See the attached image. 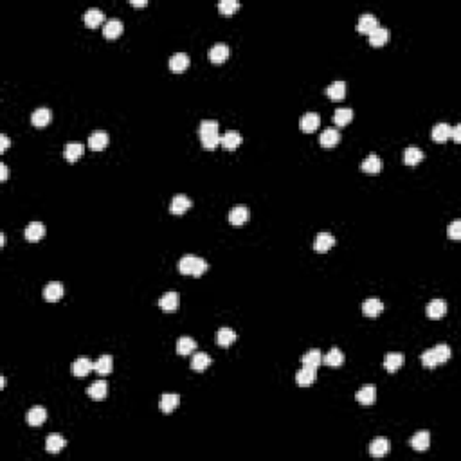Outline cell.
I'll return each mask as SVG.
<instances>
[{
    "label": "cell",
    "mask_w": 461,
    "mask_h": 461,
    "mask_svg": "<svg viewBox=\"0 0 461 461\" xmlns=\"http://www.w3.org/2000/svg\"><path fill=\"white\" fill-rule=\"evenodd\" d=\"M207 269H209V265H207L206 259L193 254L182 256L179 261V271L186 276H193V278H200L202 274H206Z\"/></svg>",
    "instance_id": "cell-1"
},
{
    "label": "cell",
    "mask_w": 461,
    "mask_h": 461,
    "mask_svg": "<svg viewBox=\"0 0 461 461\" xmlns=\"http://www.w3.org/2000/svg\"><path fill=\"white\" fill-rule=\"evenodd\" d=\"M319 125H321V115L316 114V112H308V114H305L301 119H299V128H301L305 134L316 132V130L319 128Z\"/></svg>",
    "instance_id": "cell-2"
},
{
    "label": "cell",
    "mask_w": 461,
    "mask_h": 461,
    "mask_svg": "<svg viewBox=\"0 0 461 461\" xmlns=\"http://www.w3.org/2000/svg\"><path fill=\"white\" fill-rule=\"evenodd\" d=\"M335 245V236L330 233H319L313 238V251L316 252H326Z\"/></svg>",
    "instance_id": "cell-3"
},
{
    "label": "cell",
    "mask_w": 461,
    "mask_h": 461,
    "mask_svg": "<svg viewBox=\"0 0 461 461\" xmlns=\"http://www.w3.org/2000/svg\"><path fill=\"white\" fill-rule=\"evenodd\" d=\"M191 200L187 199L186 195H175L172 199V202H169V213L172 214H182L186 213L187 209L191 207Z\"/></svg>",
    "instance_id": "cell-4"
},
{
    "label": "cell",
    "mask_w": 461,
    "mask_h": 461,
    "mask_svg": "<svg viewBox=\"0 0 461 461\" xmlns=\"http://www.w3.org/2000/svg\"><path fill=\"white\" fill-rule=\"evenodd\" d=\"M45 420H47V411L43 407H40V405H35V407H31L29 411L26 413V422L33 427L42 425Z\"/></svg>",
    "instance_id": "cell-5"
},
{
    "label": "cell",
    "mask_w": 461,
    "mask_h": 461,
    "mask_svg": "<svg viewBox=\"0 0 461 461\" xmlns=\"http://www.w3.org/2000/svg\"><path fill=\"white\" fill-rule=\"evenodd\" d=\"M427 317L429 319H442L443 313L447 312V303L443 299H431L429 305H427Z\"/></svg>",
    "instance_id": "cell-6"
},
{
    "label": "cell",
    "mask_w": 461,
    "mask_h": 461,
    "mask_svg": "<svg viewBox=\"0 0 461 461\" xmlns=\"http://www.w3.org/2000/svg\"><path fill=\"white\" fill-rule=\"evenodd\" d=\"M378 26H380V23H378L377 16L371 15V13H364V15L358 18L357 31H358V33H366V35H370L371 31L377 29Z\"/></svg>",
    "instance_id": "cell-7"
},
{
    "label": "cell",
    "mask_w": 461,
    "mask_h": 461,
    "mask_svg": "<svg viewBox=\"0 0 461 461\" xmlns=\"http://www.w3.org/2000/svg\"><path fill=\"white\" fill-rule=\"evenodd\" d=\"M355 398H357L358 404L371 405L375 402V398H377V387H375V385H364V387H360L357 391Z\"/></svg>",
    "instance_id": "cell-8"
},
{
    "label": "cell",
    "mask_w": 461,
    "mask_h": 461,
    "mask_svg": "<svg viewBox=\"0 0 461 461\" xmlns=\"http://www.w3.org/2000/svg\"><path fill=\"white\" fill-rule=\"evenodd\" d=\"M360 168H362V172H366L368 175H377V173H380V169H382L380 157L375 155V153H370V155L364 159Z\"/></svg>",
    "instance_id": "cell-9"
},
{
    "label": "cell",
    "mask_w": 461,
    "mask_h": 461,
    "mask_svg": "<svg viewBox=\"0 0 461 461\" xmlns=\"http://www.w3.org/2000/svg\"><path fill=\"white\" fill-rule=\"evenodd\" d=\"M85 152V146L81 144V142L78 141H70L65 144V150H63V155L65 159L69 160V162H76L78 159H80L81 155H83Z\"/></svg>",
    "instance_id": "cell-10"
},
{
    "label": "cell",
    "mask_w": 461,
    "mask_h": 461,
    "mask_svg": "<svg viewBox=\"0 0 461 461\" xmlns=\"http://www.w3.org/2000/svg\"><path fill=\"white\" fill-rule=\"evenodd\" d=\"M339 141H341V134L337 128H326L321 134V139H319L323 148H333V146L339 144Z\"/></svg>",
    "instance_id": "cell-11"
},
{
    "label": "cell",
    "mask_w": 461,
    "mask_h": 461,
    "mask_svg": "<svg viewBox=\"0 0 461 461\" xmlns=\"http://www.w3.org/2000/svg\"><path fill=\"white\" fill-rule=\"evenodd\" d=\"M92 370H94V362L87 357L76 358L72 364V373L76 375V377H87Z\"/></svg>",
    "instance_id": "cell-12"
},
{
    "label": "cell",
    "mask_w": 461,
    "mask_h": 461,
    "mask_svg": "<svg viewBox=\"0 0 461 461\" xmlns=\"http://www.w3.org/2000/svg\"><path fill=\"white\" fill-rule=\"evenodd\" d=\"M179 294L177 292H166L162 298L159 299V306L164 310V312H175L179 308Z\"/></svg>",
    "instance_id": "cell-13"
},
{
    "label": "cell",
    "mask_w": 461,
    "mask_h": 461,
    "mask_svg": "<svg viewBox=\"0 0 461 461\" xmlns=\"http://www.w3.org/2000/svg\"><path fill=\"white\" fill-rule=\"evenodd\" d=\"M229 54H231L229 45H225V43H216V45H213L209 49V60L213 61V63H224V61L229 58Z\"/></svg>",
    "instance_id": "cell-14"
},
{
    "label": "cell",
    "mask_w": 461,
    "mask_h": 461,
    "mask_svg": "<svg viewBox=\"0 0 461 461\" xmlns=\"http://www.w3.org/2000/svg\"><path fill=\"white\" fill-rule=\"evenodd\" d=\"M26 238L29 241H38L45 236V225L40 224V222H31L29 225L26 227Z\"/></svg>",
    "instance_id": "cell-15"
},
{
    "label": "cell",
    "mask_w": 461,
    "mask_h": 461,
    "mask_svg": "<svg viewBox=\"0 0 461 461\" xmlns=\"http://www.w3.org/2000/svg\"><path fill=\"white\" fill-rule=\"evenodd\" d=\"M402 364H404V355L398 353V351H391L384 357V368L389 373H395L397 370H400Z\"/></svg>",
    "instance_id": "cell-16"
},
{
    "label": "cell",
    "mask_w": 461,
    "mask_h": 461,
    "mask_svg": "<svg viewBox=\"0 0 461 461\" xmlns=\"http://www.w3.org/2000/svg\"><path fill=\"white\" fill-rule=\"evenodd\" d=\"M191 60L187 54L184 53H175L172 58H169V69L173 70V72H182V70H186L187 67H189Z\"/></svg>",
    "instance_id": "cell-17"
},
{
    "label": "cell",
    "mask_w": 461,
    "mask_h": 461,
    "mask_svg": "<svg viewBox=\"0 0 461 461\" xmlns=\"http://www.w3.org/2000/svg\"><path fill=\"white\" fill-rule=\"evenodd\" d=\"M87 393L92 400H103L108 393V384L105 380H95L90 384V387L87 389Z\"/></svg>",
    "instance_id": "cell-18"
},
{
    "label": "cell",
    "mask_w": 461,
    "mask_h": 461,
    "mask_svg": "<svg viewBox=\"0 0 461 461\" xmlns=\"http://www.w3.org/2000/svg\"><path fill=\"white\" fill-rule=\"evenodd\" d=\"M108 144V134L107 132H94V134L88 137V148L94 150V152H101L105 150Z\"/></svg>",
    "instance_id": "cell-19"
},
{
    "label": "cell",
    "mask_w": 461,
    "mask_h": 461,
    "mask_svg": "<svg viewBox=\"0 0 461 461\" xmlns=\"http://www.w3.org/2000/svg\"><path fill=\"white\" fill-rule=\"evenodd\" d=\"M51 119H53V112L49 110V108H36L35 112H33V115H31V123L35 126H38V128H42V126H47L51 123Z\"/></svg>",
    "instance_id": "cell-20"
},
{
    "label": "cell",
    "mask_w": 461,
    "mask_h": 461,
    "mask_svg": "<svg viewBox=\"0 0 461 461\" xmlns=\"http://www.w3.org/2000/svg\"><path fill=\"white\" fill-rule=\"evenodd\" d=\"M249 207L245 206H236L229 211V222L233 225H244L249 220Z\"/></svg>",
    "instance_id": "cell-21"
},
{
    "label": "cell",
    "mask_w": 461,
    "mask_h": 461,
    "mask_svg": "<svg viewBox=\"0 0 461 461\" xmlns=\"http://www.w3.org/2000/svg\"><path fill=\"white\" fill-rule=\"evenodd\" d=\"M382 310H384V303L377 298H370L362 303V312L368 317H377L378 313H382Z\"/></svg>",
    "instance_id": "cell-22"
},
{
    "label": "cell",
    "mask_w": 461,
    "mask_h": 461,
    "mask_svg": "<svg viewBox=\"0 0 461 461\" xmlns=\"http://www.w3.org/2000/svg\"><path fill=\"white\" fill-rule=\"evenodd\" d=\"M43 298L47 301H58V299H61L63 298V285L58 281L47 283V286L43 288Z\"/></svg>",
    "instance_id": "cell-23"
},
{
    "label": "cell",
    "mask_w": 461,
    "mask_h": 461,
    "mask_svg": "<svg viewBox=\"0 0 461 461\" xmlns=\"http://www.w3.org/2000/svg\"><path fill=\"white\" fill-rule=\"evenodd\" d=\"M389 40V29L384 26H378L370 33V43L373 47H382Z\"/></svg>",
    "instance_id": "cell-24"
},
{
    "label": "cell",
    "mask_w": 461,
    "mask_h": 461,
    "mask_svg": "<svg viewBox=\"0 0 461 461\" xmlns=\"http://www.w3.org/2000/svg\"><path fill=\"white\" fill-rule=\"evenodd\" d=\"M429 443H431V436L427 431H420L416 432L411 438V447L416 450V452H423V450L429 449Z\"/></svg>",
    "instance_id": "cell-25"
},
{
    "label": "cell",
    "mask_w": 461,
    "mask_h": 461,
    "mask_svg": "<svg viewBox=\"0 0 461 461\" xmlns=\"http://www.w3.org/2000/svg\"><path fill=\"white\" fill-rule=\"evenodd\" d=\"M313 380H316V370H312V368L303 366L301 370L296 373V382H298V385H301V387L312 385Z\"/></svg>",
    "instance_id": "cell-26"
},
{
    "label": "cell",
    "mask_w": 461,
    "mask_h": 461,
    "mask_svg": "<svg viewBox=\"0 0 461 461\" xmlns=\"http://www.w3.org/2000/svg\"><path fill=\"white\" fill-rule=\"evenodd\" d=\"M301 362H303V366L312 368V370L317 371V368L323 364V355H321L319 350H310L301 357Z\"/></svg>",
    "instance_id": "cell-27"
},
{
    "label": "cell",
    "mask_w": 461,
    "mask_h": 461,
    "mask_svg": "<svg viewBox=\"0 0 461 461\" xmlns=\"http://www.w3.org/2000/svg\"><path fill=\"white\" fill-rule=\"evenodd\" d=\"M180 404V397L179 395H173V393H166V395H162V398H160V411L162 413H173L177 407H179Z\"/></svg>",
    "instance_id": "cell-28"
},
{
    "label": "cell",
    "mask_w": 461,
    "mask_h": 461,
    "mask_svg": "<svg viewBox=\"0 0 461 461\" xmlns=\"http://www.w3.org/2000/svg\"><path fill=\"white\" fill-rule=\"evenodd\" d=\"M123 33V22L119 18H110L105 22L103 26V35L107 38H117Z\"/></svg>",
    "instance_id": "cell-29"
},
{
    "label": "cell",
    "mask_w": 461,
    "mask_h": 461,
    "mask_svg": "<svg viewBox=\"0 0 461 461\" xmlns=\"http://www.w3.org/2000/svg\"><path fill=\"white\" fill-rule=\"evenodd\" d=\"M83 20L88 27H98V26H101V22L105 20V13L98 8H90L85 11Z\"/></svg>",
    "instance_id": "cell-30"
},
{
    "label": "cell",
    "mask_w": 461,
    "mask_h": 461,
    "mask_svg": "<svg viewBox=\"0 0 461 461\" xmlns=\"http://www.w3.org/2000/svg\"><path fill=\"white\" fill-rule=\"evenodd\" d=\"M389 452V442L385 438H375L370 443V454L373 457H384Z\"/></svg>",
    "instance_id": "cell-31"
},
{
    "label": "cell",
    "mask_w": 461,
    "mask_h": 461,
    "mask_svg": "<svg viewBox=\"0 0 461 461\" xmlns=\"http://www.w3.org/2000/svg\"><path fill=\"white\" fill-rule=\"evenodd\" d=\"M450 130H452V126H450L449 123H438V125L431 130V137L434 139L436 142H443V141H447V139H450Z\"/></svg>",
    "instance_id": "cell-32"
},
{
    "label": "cell",
    "mask_w": 461,
    "mask_h": 461,
    "mask_svg": "<svg viewBox=\"0 0 461 461\" xmlns=\"http://www.w3.org/2000/svg\"><path fill=\"white\" fill-rule=\"evenodd\" d=\"M241 144V135L238 132H227L220 137V146L225 150H236Z\"/></svg>",
    "instance_id": "cell-33"
},
{
    "label": "cell",
    "mask_w": 461,
    "mask_h": 461,
    "mask_svg": "<svg viewBox=\"0 0 461 461\" xmlns=\"http://www.w3.org/2000/svg\"><path fill=\"white\" fill-rule=\"evenodd\" d=\"M236 341V332L231 330V328H220L216 333V343L220 344L222 348H227Z\"/></svg>",
    "instance_id": "cell-34"
},
{
    "label": "cell",
    "mask_w": 461,
    "mask_h": 461,
    "mask_svg": "<svg viewBox=\"0 0 461 461\" xmlns=\"http://www.w3.org/2000/svg\"><path fill=\"white\" fill-rule=\"evenodd\" d=\"M211 364V357L207 353H204V351H200V353H195L193 358H191V370L195 371H204L207 370Z\"/></svg>",
    "instance_id": "cell-35"
},
{
    "label": "cell",
    "mask_w": 461,
    "mask_h": 461,
    "mask_svg": "<svg viewBox=\"0 0 461 461\" xmlns=\"http://www.w3.org/2000/svg\"><path fill=\"white\" fill-rule=\"evenodd\" d=\"M65 445H67V442H65V438L60 434H51L45 442V449H47V452H51V454H58L60 450H63Z\"/></svg>",
    "instance_id": "cell-36"
},
{
    "label": "cell",
    "mask_w": 461,
    "mask_h": 461,
    "mask_svg": "<svg viewBox=\"0 0 461 461\" xmlns=\"http://www.w3.org/2000/svg\"><path fill=\"white\" fill-rule=\"evenodd\" d=\"M344 360V355L343 351L339 350V348H332V350L328 351L326 355L323 357V364H326V366H332V368H337L341 366Z\"/></svg>",
    "instance_id": "cell-37"
},
{
    "label": "cell",
    "mask_w": 461,
    "mask_h": 461,
    "mask_svg": "<svg viewBox=\"0 0 461 461\" xmlns=\"http://www.w3.org/2000/svg\"><path fill=\"white\" fill-rule=\"evenodd\" d=\"M326 94L332 100H343L346 95V83L344 81H333L326 87Z\"/></svg>",
    "instance_id": "cell-38"
},
{
    "label": "cell",
    "mask_w": 461,
    "mask_h": 461,
    "mask_svg": "<svg viewBox=\"0 0 461 461\" xmlns=\"http://www.w3.org/2000/svg\"><path fill=\"white\" fill-rule=\"evenodd\" d=\"M114 368V360L110 355H101L98 360L94 362V371H98L100 375H108Z\"/></svg>",
    "instance_id": "cell-39"
},
{
    "label": "cell",
    "mask_w": 461,
    "mask_h": 461,
    "mask_svg": "<svg viewBox=\"0 0 461 461\" xmlns=\"http://www.w3.org/2000/svg\"><path fill=\"white\" fill-rule=\"evenodd\" d=\"M197 350V341L191 337H180L177 341V353L179 355H189Z\"/></svg>",
    "instance_id": "cell-40"
},
{
    "label": "cell",
    "mask_w": 461,
    "mask_h": 461,
    "mask_svg": "<svg viewBox=\"0 0 461 461\" xmlns=\"http://www.w3.org/2000/svg\"><path fill=\"white\" fill-rule=\"evenodd\" d=\"M423 160V152L416 146H409L407 150L404 152V162L407 166H415V164L422 162Z\"/></svg>",
    "instance_id": "cell-41"
},
{
    "label": "cell",
    "mask_w": 461,
    "mask_h": 461,
    "mask_svg": "<svg viewBox=\"0 0 461 461\" xmlns=\"http://www.w3.org/2000/svg\"><path fill=\"white\" fill-rule=\"evenodd\" d=\"M353 119V110L351 108H337L335 114H333V121H335L337 126H346L348 123H351Z\"/></svg>",
    "instance_id": "cell-42"
},
{
    "label": "cell",
    "mask_w": 461,
    "mask_h": 461,
    "mask_svg": "<svg viewBox=\"0 0 461 461\" xmlns=\"http://www.w3.org/2000/svg\"><path fill=\"white\" fill-rule=\"evenodd\" d=\"M218 134V123L214 119H204L199 125V135L200 137H206V135H213Z\"/></svg>",
    "instance_id": "cell-43"
},
{
    "label": "cell",
    "mask_w": 461,
    "mask_h": 461,
    "mask_svg": "<svg viewBox=\"0 0 461 461\" xmlns=\"http://www.w3.org/2000/svg\"><path fill=\"white\" fill-rule=\"evenodd\" d=\"M238 8H240V2H238V0H220V2H218V11L225 16H231Z\"/></svg>",
    "instance_id": "cell-44"
},
{
    "label": "cell",
    "mask_w": 461,
    "mask_h": 461,
    "mask_svg": "<svg viewBox=\"0 0 461 461\" xmlns=\"http://www.w3.org/2000/svg\"><path fill=\"white\" fill-rule=\"evenodd\" d=\"M432 351H434L438 364H442V362H447L450 358V355H452V351H450L449 344H438V346L432 348Z\"/></svg>",
    "instance_id": "cell-45"
},
{
    "label": "cell",
    "mask_w": 461,
    "mask_h": 461,
    "mask_svg": "<svg viewBox=\"0 0 461 461\" xmlns=\"http://www.w3.org/2000/svg\"><path fill=\"white\" fill-rule=\"evenodd\" d=\"M420 360H422V364L425 368H436V366H438V360H436V355H434V351H432V348H431V350L423 351L422 358H420Z\"/></svg>",
    "instance_id": "cell-46"
},
{
    "label": "cell",
    "mask_w": 461,
    "mask_h": 461,
    "mask_svg": "<svg viewBox=\"0 0 461 461\" xmlns=\"http://www.w3.org/2000/svg\"><path fill=\"white\" fill-rule=\"evenodd\" d=\"M200 141H202V146L206 150H214L218 144H220V135L218 134L206 135V137H200Z\"/></svg>",
    "instance_id": "cell-47"
},
{
    "label": "cell",
    "mask_w": 461,
    "mask_h": 461,
    "mask_svg": "<svg viewBox=\"0 0 461 461\" xmlns=\"http://www.w3.org/2000/svg\"><path fill=\"white\" fill-rule=\"evenodd\" d=\"M449 236L452 240H459L461 238V220H454L452 224L449 225Z\"/></svg>",
    "instance_id": "cell-48"
},
{
    "label": "cell",
    "mask_w": 461,
    "mask_h": 461,
    "mask_svg": "<svg viewBox=\"0 0 461 461\" xmlns=\"http://www.w3.org/2000/svg\"><path fill=\"white\" fill-rule=\"evenodd\" d=\"M450 137H452L456 142L461 141V125L452 126V130H450Z\"/></svg>",
    "instance_id": "cell-49"
},
{
    "label": "cell",
    "mask_w": 461,
    "mask_h": 461,
    "mask_svg": "<svg viewBox=\"0 0 461 461\" xmlns=\"http://www.w3.org/2000/svg\"><path fill=\"white\" fill-rule=\"evenodd\" d=\"M0 142H2V144H0V152H6V150L9 148V137L6 134H2L0 135Z\"/></svg>",
    "instance_id": "cell-50"
},
{
    "label": "cell",
    "mask_w": 461,
    "mask_h": 461,
    "mask_svg": "<svg viewBox=\"0 0 461 461\" xmlns=\"http://www.w3.org/2000/svg\"><path fill=\"white\" fill-rule=\"evenodd\" d=\"M8 175H9V169L6 166V162H0V180H8Z\"/></svg>",
    "instance_id": "cell-51"
},
{
    "label": "cell",
    "mask_w": 461,
    "mask_h": 461,
    "mask_svg": "<svg viewBox=\"0 0 461 461\" xmlns=\"http://www.w3.org/2000/svg\"><path fill=\"white\" fill-rule=\"evenodd\" d=\"M130 4H132V6H139V8H141V6H146L148 2H146V0H130Z\"/></svg>",
    "instance_id": "cell-52"
},
{
    "label": "cell",
    "mask_w": 461,
    "mask_h": 461,
    "mask_svg": "<svg viewBox=\"0 0 461 461\" xmlns=\"http://www.w3.org/2000/svg\"><path fill=\"white\" fill-rule=\"evenodd\" d=\"M4 244H6V234L2 233L0 234V247H4Z\"/></svg>",
    "instance_id": "cell-53"
},
{
    "label": "cell",
    "mask_w": 461,
    "mask_h": 461,
    "mask_svg": "<svg viewBox=\"0 0 461 461\" xmlns=\"http://www.w3.org/2000/svg\"><path fill=\"white\" fill-rule=\"evenodd\" d=\"M6 385V377H0V387H4Z\"/></svg>",
    "instance_id": "cell-54"
}]
</instances>
